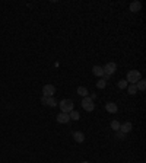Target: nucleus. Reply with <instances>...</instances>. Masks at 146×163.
Wrapping results in <instances>:
<instances>
[{
	"label": "nucleus",
	"mask_w": 146,
	"mask_h": 163,
	"mask_svg": "<svg viewBox=\"0 0 146 163\" xmlns=\"http://www.w3.org/2000/svg\"><path fill=\"white\" fill-rule=\"evenodd\" d=\"M107 86V80H104V79H99V80L97 82V88L98 89H104Z\"/></svg>",
	"instance_id": "18"
},
{
	"label": "nucleus",
	"mask_w": 146,
	"mask_h": 163,
	"mask_svg": "<svg viewBox=\"0 0 146 163\" xmlns=\"http://www.w3.org/2000/svg\"><path fill=\"white\" fill-rule=\"evenodd\" d=\"M56 120L58 124H67V122L70 121V117L69 114H65V112H60V114L56 117Z\"/></svg>",
	"instance_id": "6"
},
{
	"label": "nucleus",
	"mask_w": 146,
	"mask_h": 163,
	"mask_svg": "<svg viewBox=\"0 0 146 163\" xmlns=\"http://www.w3.org/2000/svg\"><path fill=\"white\" fill-rule=\"evenodd\" d=\"M117 86H118V89H127V86H129V83L124 80V79H121V80L117 82Z\"/></svg>",
	"instance_id": "16"
},
{
	"label": "nucleus",
	"mask_w": 146,
	"mask_h": 163,
	"mask_svg": "<svg viewBox=\"0 0 146 163\" xmlns=\"http://www.w3.org/2000/svg\"><path fill=\"white\" fill-rule=\"evenodd\" d=\"M82 108H83L85 111H88V112H92V111L95 109L94 101H92L89 96H85V98L82 99Z\"/></svg>",
	"instance_id": "3"
},
{
	"label": "nucleus",
	"mask_w": 146,
	"mask_h": 163,
	"mask_svg": "<svg viewBox=\"0 0 146 163\" xmlns=\"http://www.w3.org/2000/svg\"><path fill=\"white\" fill-rule=\"evenodd\" d=\"M42 93H44V98L54 96V93H56V86H54V85H44Z\"/></svg>",
	"instance_id": "4"
},
{
	"label": "nucleus",
	"mask_w": 146,
	"mask_h": 163,
	"mask_svg": "<svg viewBox=\"0 0 146 163\" xmlns=\"http://www.w3.org/2000/svg\"><path fill=\"white\" fill-rule=\"evenodd\" d=\"M58 106H60V111L65 112V114H70L73 111V108H75L72 99H63V101H60Z\"/></svg>",
	"instance_id": "1"
},
{
	"label": "nucleus",
	"mask_w": 146,
	"mask_h": 163,
	"mask_svg": "<svg viewBox=\"0 0 146 163\" xmlns=\"http://www.w3.org/2000/svg\"><path fill=\"white\" fill-rule=\"evenodd\" d=\"M102 69H104V74L111 76V74H114L117 72V64H115V63H107Z\"/></svg>",
	"instance_id": "5"
},
{
	"label": "nucleus",
	"mask_w": 146,
	"mask_h": 163,
	"mask_svg": "<svg viewBox=\"0 0 146 163\" xmlns=\"http://www.w3.org/2000/svg\"><path fill=\"white\" fill-rule=\"evenodd\" d=\"M131 128H133V125H131V122H124V124H120V130L123 134H127V133H130L131 131Z\"/></svg>",
	"instance_id": "8"
},
{
	"label": "nucleus",
	"mask_w": 146,
	"mask_h": 163,
	"mask_svg": "<svg viewBox=\"0 0 146 163\" xmlns=\"http://www.w3.org/2000/svg\"><path fill=\"white\" fill-rule=\"evenodd\" d=\"M69 117H70V120H75V121H79V118H81V114H79L78 111H75V109H73L72 112L69 114Z\"/></svg>",
	"instance_id": "15"
},
{
	"label": "nucleus",
	"mask_w": 146,
	"mask_h": 163,
	"mask_svg": "<svg viewBox=\"0 0 146 163\" xmlns=\"http://www.w3.org/2000/svg\"><path fill=\"white\" fill-rule=\"evenodd\" d=\"M140 79H142V74H140L139 70H130L129 73H127V83L136 85Z\"/></svg>",
	"instance_id": "2"
},
{
	"label": "nucleus",
	"mask_w": 146,
	"mask_h": 163,
	"mask_svg": "<svg viewBox=\"0 0 146 163\" xmlns=\"http://www.w3.org/2000/svg\"><path fill=\"white\" fill-rule=\"evenodd\" d=\"M105 109H107V112H110V114H115L118 111V106H117V104H114V102H108L105 105Z\"/></svg>",
	"instance_id": "9"
},
{
	"label": "nucleus",
	"mask_w": 146,
	"mask_h": 163,
	"mask_svg": "<svg viewBox=\"0 0 146 163\" xmlns=\"http://www.w3.org/2000/svg\"><path fill=\"white\" fill-rule=\"evenodd\" d=\"M136 88H138V90L143 92V90L146 89V80H145V79H140V80L136 83Z\"/></svg>",
	"instance_id": "14"
},
{
	"label": "nucleus",
	"mask_w": 146,
	"mask_h": 163,
	"mask_svg": "<svg viewBox=\"0 0 146 163\" xmlns=\"http://www.w3.org/2000/svg\"><path fill=\"white\" fill-rule=\"evenodd\" d=\"M82 163H89V162H82Z\"/></svg>",
	"instance_id": "21"
},
{
	"label": "nucleus",
	"mask_w": 146,
	"mask_h": 163,
	"mask_svg": "<svg viewBox=\"0 0 146 163\" xmlns=\"http://www.w3.org/2000/svg\"><path fill=\"white\" fill-rule=\"evenodd\" d=\"M41 102H42L44 105L51 106V108H53V106H56V105H57L56 99L53 98V96H50V98H44V96H42V98H41Z\"/></svg>",
	"instance_id": "7"
},
{
	"label": "nucleus",
	"mask_w": 146,
	"mask_h": 163,
	"mask_svg": "<svg viewBox=\"0 0 146 163\" xmlns=\"http://www.w3.org/2000/svg\"><path fill=\"white\" fill-rule=\"evenodd\" d=\"M92 74H95L98 77H104V69L101 66H94L92 67Z\"/></svg>",
	"instance_id": "11"
},
{
	"label": "nucleus",
	"mask_w": 146,
	"mask_h": 163,
	"mask_svg": "<svg viewBox=\"0 0 146 163\" xmlns=\"http://www.w3.org/2000/svg\"><path fill=\"white\" fill-rule=\"evenodd\" d=\"M140 9H142V3H140V2H133V3H130V12L138 13Z\"/></svg>",
	"instance_id": "12"
},
{
	"label": "nucleus",
	"mask_w": 146,
	"mask_h": 163,
	"mask_svg": "<svg viewBox=\"0 0 146 163\" xmlns=\"http://www.w3.org/2000/svg\"><path fill=\"white\" fill-rule=\"evenodd\" d=\"M88 93H89V92H88V89H86L85 86H79V88H78V95H79V96L85 98V96H88Z\"/></svg>",
	"instance_id": "13"
},
{
	"label": "nucleus",
	"mask_w": 146,
	"mask_h": 163,
	"mask_svg": "<svg viewBox=\"0 0 146 163\" xmlns=\"http://www.w3.org/2000/svg\"><path fill=\"white\" fill-rule=\"evenodd\" d=\"M73 140H75L76 143H83V141H85V134L81 133V131H75V133H73Z\"/></svg>",
	"instance_id": "10"
},
{
	"label": "nucleus",
	"mask_w": 146,
	"mask_h": 163,
	"mask_svg": "<svg viewBox=\"0 0 146 163\" xmlns=\"http://www.w3.org/2000/svg\"><path fill=\"white\" fill-rule=\"evenodd\" d=\"M127 92H129L130 95H136V92H138L136 85H130V86H127Z\"/></svg>",
	"instance_id": "17"
},
{
	"label": "nucleus",
	"mask_w": 146,
	"mask_h": 163,
	"mask_svg": "<svg viewBox=\"0 0 146 163\" xmlns=\"http://www.w3.org/2000/svg\"><path fill=\"white\" fill-rule=\"evenodd\" d=\"M111 128H113L114 131H118V130H120V122L117 121V120L111 121Z\"/></svg>",
	"instance_id": "19"
},
{
	"label": "nucleus",
	"mask_w": 146,
	"mask_h": 163,
	"mask_svg": "<svg viewBox=\"0 0 146 163\" xmlns=\"http://www.w3.org/2000/svg\"><path fill=\"white\" fill-rule=\"evenodd\" d=\"M115 133H117V139H118V140L124 139V136H126V134H123L121 131H115Z\"/></svg>",
	"instance_id": "20"
}]
</instances>
